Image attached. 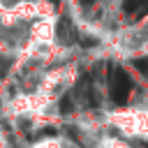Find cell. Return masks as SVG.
Masks as SVG:
<instances>
[{
    "label": "cell",
    "instance_id": "cell-1",
    "mask_svg": "<svg viewBox=\"0 0 148 148\" xmlns=\"http://www.w3.org/2000/svg\"><path fill=\"white\" fill-rule=\"evenodd\" d=\"M127 44L132 56H148V16L127 28Z\"/></svg>",
    "mask_w": 148,
    "mask_h": 148
},
{
    "label": "cell",
    "instance_id": "cell-2",
    "mask_svg": "<svg viewBox=\"0 0 148 148\" xmlns=\"http://www.w3.org/2000/svg\"><path fill=\"white\" fill-rule=\"evenodd\" d=\"M49 2H58V0H49Z\"/></svg>",
    "mask_w": 148,
    "mask_h": 148
}]
</instances>
